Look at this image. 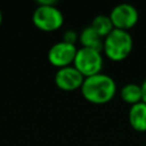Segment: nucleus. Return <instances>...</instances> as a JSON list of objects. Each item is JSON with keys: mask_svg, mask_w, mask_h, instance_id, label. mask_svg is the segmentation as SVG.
Listing matches in <instances>:
<instances>
[{"mask_svg": "<svg viewBox=\"0 0 146 146\" xmlns=\"http://www.w3.org/2000/svg\"><path fill=\"white\" fill-rule=\"evenodd\" d=\"M90 26H91L103 39L106 38V36L114 30V26H113V24H112V21H111V18H110V16L104 15V14L97 15V16L92 19Z\"/></svg>", "mask_w": 146, "mask_h": 146, "instance_id": "9b49d317", "label": "nucleus"}, {"mask_svg": "<svg viewBox=\"0 0 146 146\" xmlns=\"http://www.w3.org/2000/svg\"><path fill=\"white\" fill-rule=\"evenodd\" d=\"M108 16L112 21L114 29L124 31H129L130 29H132L137 24L139 18L137 8L131 3L125 2L119 3L115 7H113Z\"/></svg>", "mask_w": 146, "mask_h": 146, "instance_id": "39448f33", "label": "nucleus"}, {"mask_svg": "<svg viewBox=\"0 0 146 146\" xmlns=\"http://www.w3.org/2000/svg\"><path fill=\"white\" fill-rule=\"evenodd\" d=\"M80 90L84 99L89 103L103 105L111 102L115 96L116 83L112 76L104 73H98L84 78Z\"/></svg>", "mask_w": 146, "mask_h": 146, "instance_id": "f257e3e1", "label": "nucleus"}, {"mask_svg": "<svg viewBox=\"0 0 146 146\" xmlns=\"http://www.w3.org/2000/svg\"><path fill=\"white\" fill-rule=\"evenodd\" d=\"M120 96L122 100L130 106L143 102V95H141V87L137 83H127L124 84L120 90Z\"/></svg>", "mask_w": 146, "mask_h": 146, "instance_id": "9d476101", "label": "nucleus"}, {"mask_svg": "<svg viewBox=\"0 0 146 146\" xmlns=\"http://www.w3.org/2000/svg\"><path fill=\"white\" fill-rule=\"evenodd\" d=\"M78 48L74 44L66 43L64 41H59L54 43L48 50V60L49 63L57 67H66L73 65Z\"/></svg>", "mask_w": 146, "mask_h": 146, "instance_id": "423d86ee", "label": "nucleus"}, {"mask_svg": "<svg viewBox=\"0 0 146 146\" xmlns=\"http://www.w3.org/2000/svg\"><path fill=\"white\" fill-rule=\"evenodd\" d=\"M83 81L84 76L73 65L58 68L55 73V84L64 91L81 89Z\"/></svg>", "mask_w": 146, "mask_h": 146, "instance_id": "0eeeda50", "label": "nucleus"}, {"mask_svg": "<svg viewBox=\"0 0 146 146\" xmlns=\"http://www.w3.org/2000/svg\"><path fill=\"white\" fill-rule=\"evenodd\" d=\"M57 1L55 0H39L36 1V5H56Z\"/></svg>", "mask_w": 146, "mask_h": 146, "instance_id": "4468645a", "label": "nucleus"}, {"mask_svg": "<svg viewBox=\"0 0 146 146\" xmlns=\"http://www.w3.org/2000/svg\"><path fill=\"white\" fill-rule=\"evenodd\" d=\"M141 87V95H143V102L146 104V79L143 81V83L140 84Z\"/></svg>", "mask_w": 146, "mask_h": 146, "instance_id": "ddd939ff", "label": "nucleus"}, {"mask_svg": "<svg viewBox=\"0 0 146 146\" xmlns=\"http://www.w3.org/2000/svg\"><path fill=\"white\" fill-rule=\"evenodd\" d=\"M79 41L84 48L94 49L97 51H103L104 39L89 25L86 26L79 34Z\"/></svg>", "mask_w": 146, "mask_h": 146, "instance_id": "1a4fd4ad", "label": "nucleus"}, {"mask_svg": "<svg viewBox=\"0 0 146 146\" xmlns=\"http://www.w3.org/2000/svg\"><path fill=\"white\" fill-rule=\"evenodd\" d=\"M62 41L75 46V42L79 41V34L74 30H66L63 34V40Z\"/></svg>", "mask_w": 146, "mask_h": 146, "instance_id": "f8f14e48", "label": "nucleus"}, {"mask_svg": "<svg viewBox=\"0 0 146 146\" xmlns=\"http://www.w3.org/2000/svg\"><path fill=\"white\" fill-rule=\"evenodd\" d=\"M1 23H2V11L0 9V25H1Z\"/></svg>", "mask_w": 146, "mask_h": 146, "instance_id": "2eb2a0df", "label": "nucleus"}, {"mask_svg": "<svg viewBox=\"0 0 146 146\" xmlns=\"http://www.w3.org/2000/svg\"><path fill=\"white\" fill-rule=\"evenodd\" d=\"M103 56L100 51L89 49V48H78L73 66L84 76H91L98 73H102L103 68Z\"/></svg>", "mask_w": 146, "mask_h": 146, "instance_id": "20e7f679", "label": "nucleus"}, {"mask_svg": "<svg viewBox=\"0 0 146 146\" xmlns=\"http://www.w3.org/2000/svg\"><path fill=\"white\" fill-rule=\"evenodd\" d=\"M34 26L43 32H52L64 24V15L56 5H36L32 14Z\"/></svg>", "mask_w": 146, "mask_h": 146, "instance_id": "7ed1b4c3", "label": "nucleus"}, {"mask_svg": "<svg viewBox=\"0 0 146 146\" xmlns=\"http://www.w3.org/2000/svg\"><path fill=\"white\" fill-rule=\"evenodd\" d=\"M128 119L133 130L139 132L146 131V104L140 102L130 106Z\"/></svg>", "mask_w": 146, "mask_h": 146, "instance_id": "6e6552de", "label": "nucleus"}, {"mask_svg": "<svg viewBox=\"0 0 146 146\" xmlns=\"http://www.w3.org/2000/svg\"><path fill=\"white\" fill-rule=\"evenodd\" d=\"M132 46L133 40L129 31L114 29L106 38H104L103 52L108 59L121 62L130 55Z\"/></svg>", "mask_w": 146, "mask_h": 146, "instance_id": "f03ea898", "label": "nucleus"}]
</instances>
